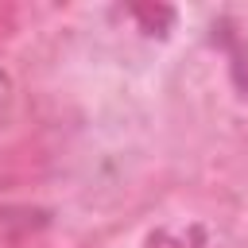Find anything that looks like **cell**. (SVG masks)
<instances>
[{
  "label": "cell",
  "instance_id": "obj_1",
  "mask_svg": "<svg viewBox=\"0 0 248 248\" xmlns=\"http://www.w3.org/2000/svg\"><path fill=\"white\" fill-rule=\"evenodd\" d=\"M132 16L143 23L147 35H167L170 23H174V8H167V4H155V8H151V4H136Z\"/></svg>",
  "mask_w": 248,
  "mask_h": 248
},
{
  "label": "cell",
  "instance_id": "obj_2",
  "mask_svg": "<svg viewBox=\"0 0 248 248\" xmlns=\"http://www.w3.org/2000/svg\"><path fill=\"white\" fill-rule=\"evenodd\" d=\"M143 248H190L186 244V236H174V232H167V229H159V232H151L147 236V244ZM202 248V244H198Z\"/></svg>",
  "mask_w": 248,
  "mask_h": 248
}]
</instances>
